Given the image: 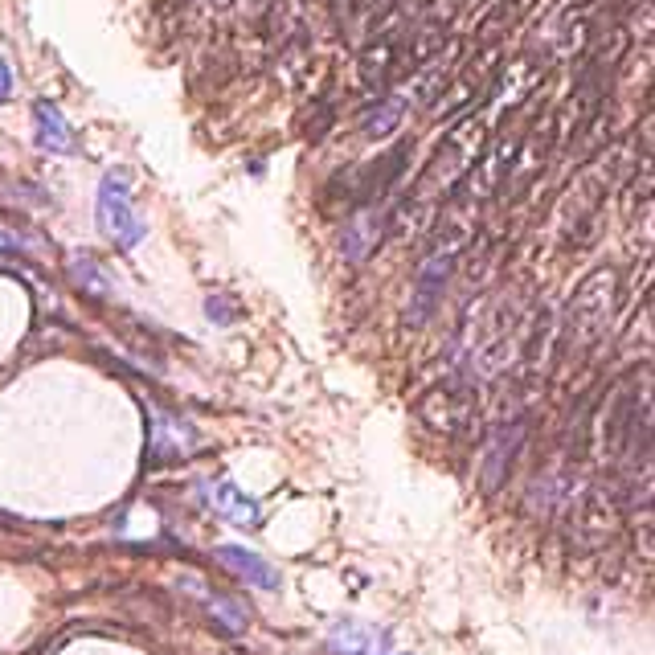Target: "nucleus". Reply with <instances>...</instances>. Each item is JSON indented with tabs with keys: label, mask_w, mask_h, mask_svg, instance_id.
Listing matches in <instances>:
<instances>
[{
	"label": "nucleus",
	"mask_w": 655,
	"mask_h": 655,
	"mask_svg": "<svg viewBox=\"0 0 655 655\" xmlns=\"http://www.w3.org/2000/svg\"><path fill=\"white\" fill-rule=\"evenodd\" d=\"M95 222H99L103 238H111L119 250H131V246L144 242V222H140V213L131 209V189H127V177L119 168H111L99 181Z\"/></svg>",
	"instance_id": "obj_1"
},
{
	"label": "nucleus",
	"mask_w": 655,
	"mask_h": 655,
	"mask_svg": "<svg viewBox=\"0 0 655 655\" xmlns=\"http://www.w3.org/2000/svg\"><path fill=\"white\" fill-rule=\"evenodd\" d=\"M33 140L46 152H74V127L50 99L33 103Z\"/></svg>",
	"instance_id": "obj_2"
},
{
	"label": "nucleus",
	"mask_w": 655,
	"mask_h": 655,
	"mask_svg": "<svg viewBox=\"0 0 655 655\" xmlns=\"http://www.w3.org/2000/svg\"><path fill=\"white\" fill-rule=\"evenodd\" d=\"M209 504L222 512L230 524H242V529H258V520H262V508L254 500H246L234 484H226V479H217V484H209Z\"/></svg>",
	"instance_id": "obj_3"
},
{
	"label": "nucleus",
	"mask_w": 655,
	"mask_h": 655,
	"mask_svg": "<svg viewBox=\"0 0 655 655\" xmlns=\"http://www.w3.org/2000/svg\"><path fill=\"white\" fill-rule=\"evenodd\" d=\"M217 557H222L226 570L242 574L246 582L262 586V590H275V586H279V570H275V565L262 561V557L250 553V549H242V545H222V549H217Z\"/></svg>",
	"instance_id": "obj_4"
},
{
	"label": "nucleus",
	"mask_w": 655,
	"mask_h": 655,
	"mask_svg": "<svg viewBox=\"0 0 655 655\" xmlns=\"http://www.w3.org/2000/svg\"><path fill=\"white\" fill-rule=\"evenodd\" d=\"M209 615H213V623H217V627L230 631V635H242V631H246V623H250L246 606H242L238 598H230V594H213V598H209Z\"/></svg>",
	"instance_id": "obj_5"
},
{
	"label": "nucleus",
	"mask_w": 655,
	"mask_h": 655,
	"mask_svg": "<svg viewBox=\"0 0 655 655\" xmlns=\"http://www.w3.org/2000/svg\"><path fill=\"white\" fill-rule=\"evenodd\" d=\"M365 643H369V635L361 631V623H353L348 631H336V635H332V647H340L344 655H361Z\"/></svg>",
	"instance_id": "obj_6"
},
{
	"label": "nucleus",
	"mask_w": 655,
	"mask_h": 655,
	"mask_svg": "<svg viewBox=\"0 0 655 655\" xmlns=\"http://www.w3.org/2000/svg\"><path fill=\"white\" fill-rule=\"evenodd\" d=\"M13 99V66L0 58V103H9Z\"/></svg>",
	"instance_id": "obj_7"
},
{
	"label": "nucleus",
	"mask_w": 655,
	"mask_h": 655,
	"mask_svg": "<svg viewBox=\"0 0 655 655\" xmlns=\"http://www.w3.org/2000/svg\"><path fill=\"white\" fill-rule=\"evenodd\" d=\"M361 655H365V651H361Z\"/></svg>",
	"instance_id": "obj_8"
}]
</instances>
